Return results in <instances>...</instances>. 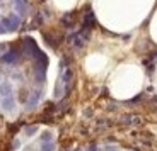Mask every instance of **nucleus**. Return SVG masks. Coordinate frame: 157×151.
<instances>
[{
	"label": "nucleus",
	"instance_id": "nucleus-15",
	"mask_svg": "<svg viewBox=\"0 0 157 151\" xmlns=\"http://www.w3.org/2000/svg\"><path fill=\"white\" fill-rule=\"evenodd\" d=\"M0 81H2V71H0Z\"/></svg>",
	"mask_w": 157,
	"mask_h": 151
},
{
	"label": "nucleus",
	"instance_id": "nucleus-5",
	"mask_svg": "<svg viewBox=\"0 0 157 151\" xmlns=\"http://www.w3.org/2000/svg\"><path fill=\"white\" fill-rule=\"evenodd\" d=\"M14 92V85L10 80H2L0 81V95L2 97H10Z\"/></svg>",
	"mask_w": 157,
	"mask_h": 151
},
{
	"label": "nucleus",
	"instance_id": "nucleus-4",
	"mask_svg": "<svg viewBox=\"0 0 157 151\" xmlns=\"http://www.w3.org/2000/svg\"><path fill=\"white\" fill-rule=\"evenodd\" d=\"M0 107L4 109V112H14L16 110V99L12 97H2V102H0Z\"/></svg>",
	"mask_w": 157,
	"mask_h": 151
},
{
	"label": "nucleus",
	"instance_id": "nucleus-3",
	"mask_svg": "<svg viewBox=\"0 0 157 151\" xmlns=\"http://www.w3.org/2000/svg\"><path fill=\"white\" fill-rule=\"evenodd\" d=\"M121 122L125 126H140L144 124V119L140 116H135V114H126L121 117Z\"/></svg>",
	"mask_w": 157,
	"mask_h": 151
},
{
	"label": "nucleus",
	"instance_id": "nucleus-14",
	"mask_svg": "<svg viewBox=\"0 0 157 151\" xmlns=\"http://www.w3.org/2000/svg\"><path fill=\"white\" fill-rule=\"evenodd\" d=\"M5 31H7V29L4 27V24H2V20H0V36H2V34H5Z\"/></svg>",
	"mask_w": 157,
	"mask_h": 151
},
{
	"label": "nucleus",
	"instance_id": "nucleus-7",
	"mask_svg": "<svg viewBox=\"0 0 157 151\" xmlns=\"http://www.w3.org/2000/svg\"><path fill=\"white\" fill-rule=\"evenodd\" d=\"M39 99H41V92H39V90H36V92H33L31 95H29L28 102H26V109H28V110H31V109H34L36 105H38Z\"/></svg>",
	"mask_w": 157,
	"mask_h": 151
},
{
	"label": "nucleus",
	"instance_id": "nucleus-6",
	"mask_svg": "<svg viewBox=\"0 0 157 151\" xmlns=\"http://www.w3.org/2000/svg\"><path fill=\"white\" fill-rule=\"evenodd\" d=\"M14 2V9H16V14L17 16H26L28 14V4H26V0H12Z\"/></svg>",
	"mask_w": 157,
	"mask_h": 151
},
{
	"label": "nucleus",
	"instance_id": "nucleus-11",
	"mask_svg": "<svg viewBox=\"0 0 157 151\" xmlns=\"http://www.w3.org/2000/svg\"><path fill=\"white\" fill-rule=\"evenodd\" d=\"M12 80H17V81H21V83H22L24 77H22V73H21V71H14V73H12Z\"/></svg>",
	"mask_w": 157,
	"mask_h": 151
},
{
	"label": "nucleus",
	"instance_id": "nucleus-2",
	"mask_svg": "<svg viewBox=\"0 0 157 151\" xmlns=\"http://www.w3.org/2000/svg\"><path fill=\"white\" fill-rule=\"evenodd\" d=\"M2 24H4V27L7 29L9 32L16 31L17 27L21 26V16H17V14H9L7 17L2 19Z\"/></svg>",
	"mask_w": 157,
	"mask_h": 151
},
{
	"label": "nucleus",
	"instance_id": "nucleus-8",
	"mask_svg": "<svg viewBox=\"0 0 157 151\" xmlns=\"http://www.w3.org/2000/svg\"><path fill=\"white\" fill-rule=\"evenodd\" d=\"M39 139H41V143H51L53 141V132L51 131H43V134L39 136Z\"/></svg>",
	"mask_w": 157,
	"mask_h": 151
},
{
	"label": "nucleus",
	"instance_id": "nucleus-12",
	"mask_svg": "<svg viewBox=\"0 0 157 151\" xmlns=\"http://www.w3.org/2000/svg\"><path fill=\"white\" fill-rule=\"evenodd\" d=\"M86 151H99V149H98V144H94V143H92V144H89Z\"/></svg>",
	"mask_w": 157,
	"mask_h": 151
},
{
	"label": "nucleus",
	"instance_id": "nucleus-9",
	"mask_svg": "<svg viewBox=\"0 0 157 151\" xmlns=\"http://www.w3.org/2000/svg\"><path fill=\"white\" fill-rule=\"evenodd\" d=\"M36 132H38V126H28V128L24 129V134L28 136V138H33Z\"/></svg>",
	"mask_w": 157,
	"mask_h": 151
},
{
	"label": "nucleus",
	"instance_id": "nucleus-10",
	"mask_svg": "<svg viewBox=\"0 0 157 151\" xmlns=\"http://www.w3.org/2000/svg\"><path fill=\"white\" fill-rule=\"evenodd\" d=\"M55 143L51 141V143H41V149L39 151H55Z\"/></svg>",
	"mask_w": 157,
	"mask_h": 151
},
{
	"label": "nucleus",
	"instance_id": "nucleus-13",
	"mask_svg": "<svg viewBox=\"0 0 157 151\" xmlns=\"http://www.w3.org/2000/svg\"><path fill=\"white\" fill-rule=\"evenodd\" d=\"M7 49H9V48H7V44H0V56H2V54H4Z\"/></svg>",
	"mask_w": 157,
	"mask_h": 151
},
{
	"label": "nucleus",
	"instance_id": "nucleus-1",
	"mask_svg": "<svg viewBox=\"0 0 157 151\" xmlns=\"http://www.w3.org/2000/svg\"><path fill=\"white\" fill-rule=\"evenodd\" d=\"M21 59V49L19 48H9L2 56H0V61L4 65H14Z\"/></svg>",
	"mask_w": 157,
	"mask_h": 151
}]
</instances>
